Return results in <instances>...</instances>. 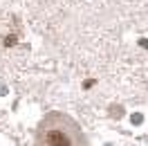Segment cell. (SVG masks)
I'll list each match as a JSON object with an SVG mask.
<instances>
[{"label":"cell","instance_id":"cell-1","mask_svg":"<svg viewBox=\"0 0 148 146\" xmlns=\"http://www.w3.org/2000/svg\"><path fill=\"white\" fill-rule=\"evenodd\" d=\"M36 146H88L83 133L65 115H49L36 133Z\"/></svg>","mask_w":148,"mask_h":146}]
</instances>
